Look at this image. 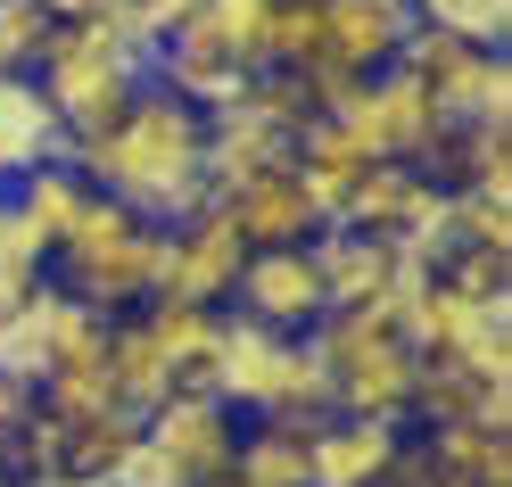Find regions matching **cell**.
Wrapping results in <instances>:
<instances>
[{"mask_svg":"<svg viewBox=\"0 0 512 487\" xmlns=\"http://www.w3.org/2000/svg\"><path fill=\"white\" fill-rule=\"evenodd\" d=\"M215 207L232 215V232H240L248 248H298V240L323 232V215L306 207V190H298V174H290V166H265V174L232 182Z\"/></svg>","mask_w":512,"mask_h":487,"instance_id":"4fadbf2b","label":"cell"},{"mask_svg":"<svg viewBox=\"0 0 512 487\" xmlns=\"http://www.w3.org/2000/svg\"><path fill=\"white\" fill-rule=\"evenodd\" d=\"M397 67L430 83V100H438L446 124H463L471 100H479V83H488V67H496V50H479L463 34H438V25H413V34L397 42Z\"/></svg>","mask_w":512,"mask_h":487,"instance_id":"5bb4252c","label":"cell"},{"mask_svg":"<svg viewBox=\"0 0 512 487\" xmlns=\"http://www.w3.org/2000/svg\"><path fill=\"white\" fill-rule=\"evenodd\" d=\"M306 347L331 372V413H372V421H405L413 430V364L422 355L380 322V306H331L306 331Z\"/></svg>","mask_w":512,"mask_h":487,"instance_id":"5b68a950","label":"cell"},{"mask_svg":"<svg viewBox=\"0 0 512 487\" xmlns=\"http://www.w3.org/2000/svg\"><path fill=\"white\" fill-rule=\"evenodd\" d=\"M116 9L133 17V25H141V42L157 50V42H166V34H174L182 17H199V0H116Z\"/></svg>","mask_w":512,"mask_h":487,"instance_id":"4dcf8cb0","label":"cell"},{"mask_svg":"<svg viewBox=\"0 0 512 487\" xmlns=\"http://www.w3.org/2000/svg\"><path fill=\"white\" fill-rule=\"evenodd\" d=\"M141 413H100V421H67V454H58V471L67 479H108L124 463V446H133Z\"/></svg>","mask_w":512,"mask_h":487,"instance_id":"d4e9b609","label":"cell"},{"mask_svg":"<svg viewBox=\"0 0 512 487\" xmlns=\"http://www.w3.org/2000/svg\"><path fill=\"white\" fill-rule=\"evenodd\" d=\"M34 281H42L34 265H9V273H0V314H9V306H17V298H25V289H34Z\"/></svg>","mask_w":512,"mask_h":487,"instance_id":"e575fe53","label":"cell"},{"mask_svg":"<svg viewBox=\"0 0 512 487\" xmlns=\"http://www.w3.org/2000/svg\"><path fill=\"white\" fill-rule=\"evenodd\" d=\"M42 42H50V9L42 0H0V75H34Z\"/></svg>","mask_w":512,"mask_h":487,"instance_id":"4316f807","label":"cell"},{"mask_svg":"<svg viewBox=\"0 0 512 487\" xmlns=\"http://www.w3.org/2000/svg\"><path fill=\"white\" fill-rule=\"evenodd\" d=\"M207 17L232 34V50L248 58L256 75L273 67V0H207Z\"/></svg>","mask_w":512,"mask_h":487,"instance_id":"83f0119b","label":"cell"},{"mask_svg":"<svg viewBox=\"0 0 512 487\" xmlns=\"http://www.w3.org/2000/svg\"><path fill=\"white\" fill-rule=\"evenodd\" d=\"M108 479H116V487H182V479H174V463H166V454H157L141 430H133V446H124V463H116Z\"/></svg>","mask_w":512,"mask_h":487,"instance_id":"f546056e","label":"cell"},{"mask_svg":"<svg viewBox=\"0 0 512 487\" xmlns=\"http://www.w3.org/2000/svg\"><path fill=\"white\" fill-rule=\"evenodd\" d=\"M42 9H50V25H83V17H108L116 0H42Z\"/></svg>","mask_w":512,"mask_h":487,"instance_id":"836d02e7","label":"cell"},{"mask_svg":"<svg viewBox=\"0 0 512 487\" xmlns=\"http://www.w3.org/2000/svg\"><path fill=\"white\" fill-rule=\"evenodd\" d=\"M413 25H438V34H463L479 50H504L512 34V0H405Z\"/></svg>","mask_w":512,"mask_h":487,"instance_id":"484cf974","label":"cell"},{"mask_svg":"<svg viewBox=\"0 0 512 487\" xmlns=\"http://www.w3.org/2000/svg\"><path fill=\"white\" fill-rule=\"evenodd\" d=\"M58 487H116V479H67V471H58Z\"/></svg>","mask_w":512,"mask_h":487,"instance_id":"d590c367","label":"cell"},{"mask_svg":"<svg viewBox=\"0 0 512 487\" xmlns=\"http://www.w3.org/2000/svg\"><path fill=\"white\" fill-rule=\"evenodd\" d=\"M157 265H166V232L91 190V207L75 215V232L50 248L42 273H58V289H75V298L100 306V314H133V306L157 298Z\"/></svg>","mask_w":512,"mask_h":487,"instance_id":"277c9868","label":"cell"},{"mask_svg":"<svg viewBox=\"0 0 512 487\" xmlns=\"http://www.w3.org/2000/svg\"><path fill=\"white\" fill-rule=\"evenodd\" d=\"M75 166H83V182L100 190V199L133 207L141 223H157V232H174V223H190L199 207H215V182H207V116L190 108V100H174L166 83H149L100 141L75 149Z\"/></svg>","mask_w":512,"mask_h":487,"instance_id":"6da1fadb","label":"cell"},{"mask_svg":"<svg viewBox=\"0 0 512 487\" xmlns=\"http://www.w3.org/2000/svg\"><path fill=\"white\" fill-rule=\"evenodd\" d=\"M248 265V240L232 232L223 207H199L190 223L166 232V265H157V298H190V306H223Z\"/></svg>","mask_w":512,"mask_h":487,"instance_id":"9c48e42d","label":"cell"},{"mask_svg":"<svg viewBox=\"0 0 512 487\" xmlns=\"http://www.w3.org/2000/svg\"><path fill=\"white\" fill-rule=\"evenodd\" d=\"M25 413H34V388H25V380H9V372H0V438H9L17 430V421Z\"/></svg>","mask_w":512,"mask_h":487,"instance_id":"d6a6232c","label":"cell"},{"mask_svg":"<svg viewBox=\"0 0 512 487\" xmlns=\"http://www.w3.org/2000/svg\"><path fill=\"white\" fill-rule=\"evenodd\" d=\"M372 166V157L356 149V133H347L339 116H306L298 133H290V174H298V190H306V207L314 215H339V199L356 190V174Z\"/></svg>","mask_w":512,"mask_h":487,"instance_id":"e0dca14e","label":"cell"},{"mask_svg":"<svg viewBox=\"0 0 512 487\" xmlns=\"http://www.w3.org/2000/svg\"><path fill=\"white\" fill-rule=\"evenodd\" d=\"M34 83L58 108V124H67V157H75L149 91V42L124 9L83 17V25H50V42L34 58Z\"/></svg>","mask_w":512,"mask_h":487,"instance_id":"7a4b0ae2","label":"cell"},{"mask_svg":"<svg viewBox=\"0 0 512 487\" xmlns=\"http://www.w3.org/2000/svg\"><path fill=\"white\" fill-rule=\"evenodd\" d=\"M306 256H314V273H323V314L331 306H372L380 289H389V273H397V248L372 240V232H347V223H323V232L306 240Z\"/></svg>","mask_w":512,"mask_h":487,"instance_id":"ac0fdd59","label":"cell"},{"mask_svg":"<svg viewBox=\"0 0 512 487\" xmlns=\"http://www.w3.org/2000/svg\"><path fill=\"white\" fill-rule=\"evenodd\" d=\"M446 289H463V298H512V256H488V248H446V265H438Z\"/></svg>","mask_w":512,"mask_h":487,"instance_id":"f1b7e54d","label":"cell"},{"mask_svg":"<svg viewBox=\"0 0 512 487\" xmlns=\"http://www.w3.org/2000/svg\"><path fill=\"white\" fill-rule=\"evenodd\" d=\"M9 207H17V223H25V240L42 248V265H50V248L75 232V215L91 207V182H83V166L75 157H50V166H34L17 190H9Z\"/></svg>","mask_w":512,"mask_h":487,"instance_id":"44dd1931","label":"cell"},{"mask_svg":"<svg viewBox=\"0 0 512 487\" xmlns=\"http://www.w3.org/2000/svg\"><path fill=\"white\" fill-rule=\"evenodd\" d=\"M488 322H512V298H463V289H446L438 273L422 281V298H413V314H405V347L413 355H463Z\"/></svg>","mask_w":512,"mask_h":487,"instance_id":"ffe728a7","label":"cell"},{"mask_svg":"<svg viewBox=\"0 0 512 487\" xmlns=\"http://www.w3.org/2000/svg\"><path fill=\"white\" fill-rule=\"evenodd\" d=\"M67 157V124L42 100L34 75H0V190H17L34 166Z\"/></svg>","mask_w":512,"mask_h":487,"instance_id":"9a60e30c","label":"cell"},{"mask_svg":"<svg viewBox=\"0 0 512 487\" xmlns=\"http://www.w3.org/2000/svg\"><path fill=\"white\" fill-rule=\"evenodd\" d=\"M232 471L248 487H306V430H290V421H248Z\"/></svg>","mask_w":512,"mask_h":487,"instance_id":"cb8c5ba5","label":"cell"},{"mask_svg":"<svg viewBox=\"0 0 512 487\" xmlns=\"http://www.w3.org/2000/svg\"><path fill=\"white\" fill-rule=\"evenodd\" d=\"M133 314H141V331L157 339V355H166L174 388H207V372H215V339H223V306L149 298V306H133Z\"/></svg>","mask_w":512,"mask_h":487,"instance_id":"d6986e66","label":"cell"},{"mask_svg":"<svg viewBox=\"0 0 512 487\" xmlns=\"http://www.w3.org/2000/svg\"><path fill=\"white\" fill-rule=\"evenodd\" d=\"M9 265H34V273H42V248L25 240V223H17V207H9V190H0V273H9Z\"/></svg>","mask_w":512,"mask_h":487,"instance_id":"1f68e13d","label":"cell"},{"mask_svg":"<svg viewBox=\"0 0 512 487\" xmlns=\"http://www.w3.org/2000/svg\"><path fill=\"white\" fill-rule=\"evenodd\" d=\"M240 430H248V421L223 405L215 388H174V397H157V405L141 413V438L174 463L182 487H199V479H215V471H232Z\"/></svg>","mask_w":512,"mask_h":487,"instance_id":"52a82bcc","label":"cell"},{"mask_svg":"<svg viewBox=\"0 0 512 487\" xmlns=\"http://www.w3.org/2000/svg\"><path fill=\"white\" fill-rule=\"evenodd\" d=\"M405 34H413L405 0H314V58H306V67L380 75V67H397V42Z\"/></svg>","mask_w":512,"mask_h":487,"instance_id":"30bf717a","label":"cell"},{"mask_svg":"<svg viewBox=\"0 0 512 487\" xmlns=\"http://www.w3.org/2000/svg\"><path fill=\"white\" fill-rule=\"evenodd\" d=\"M223 306L265 322V331H314V322H323V273H314L306 240L298 248H248V265H240Z\"/></svg>","mask_w":512,"mask_h":487,"instance_id":"8fae6325","label":"cell"},{"mask_svg":"<svg viewBox=\"0 0 512 487\" xmlns=\"http://www.w3.org/2000/svg\"><path fill=\"white\" fill-rule=\"evenodd\" d=\"M339 124L356 133V149L364 157H422L430 141H438V100H430V83L422 75H405V67H380V75H364L356 91H347V108H339Z\"/></svg>","mask_w":512,"mask_h":487,"instance_id":"ba28073f","label":"cell"},{"mask_svg":"<svg viewBox=\"0 0 512 487\" xmlns=\"http://www.w3.org/2000/svg\"><path fill=\"white\" fill-rule=\"evenodd\" d=\"M207 388L240 421H290V430H314L331 413V372L323 355L306 347V331H265L223 306V339H215V372Z\"/></svg>","mask_w":512,"mask_h":487,"instance_id":"3957f363","label":"cell"},{"mask_svg":"<svg viewBox=\"0 0 512 487\" xmlns=\"http://www.w3.org/2000/svg\"><path fill=\"white\" fill-rule=\"evenodd\" d=\"M108 322H116V314L83 306L75 289H58V281L42 273L9 314H0V372L25 380V388H42L58 364H83V355H100V347H108Z\"/></svg>","mask_w":512,"mask_h":487,"instance_id":"8992f818","label":"cell"},{"mask_svg":"<svg viewBox=\"0 0 512 487\" xmlns=\"http://www.w3.org/2000/svg\"><path fill=\"white\" fill-rule=\"evenodd\" d=\"M108 380H116L124 413H149L157 397H174V372H166V355H157V339L141 331V314L108 322Z\"/></svg>","mask_w":512,"mask_h":487,"instance_id":"7402d4cb","label":"cell"},{"mask_svg":"<svg viewBox=\"0 0 512 487\" xmlns=\"http://www.w3.org/2000/svg\"><path fill=\"white\" fill-rule=\"evenodd\" d=\"M430 190H438V182H430V174H413L405 157H372V166L356 174V190L339 199L331 223H347V232H372V240H389V248H397V240H405V223L430 207Z\"/></svg>","mask_w":512,"mask_h":487,"instance_id":"2e32d148","label":"cell"},{"mask_svg":"<svg viewBox=\"0 0 512 487\" xmlns=\"http://www.w3.org/2000/svg\"><path fill=\"white\" fill-rule=\"evenodd\" d=\"M0 487H9V454H0Z\"/></svg>","mask_w":512,"mask_h":487,"instance_id":"8d00e7d4","label":"cell"},{"mask_svg":"<svg viewBox=\"0 0 512 487\" xmlns=\"http://www.w3.org/2000/svg\"><path fill=\"white\" fill-rule=\"evenodd\" d=\"M430 454L463 487H512V430H479V421H446V430H422Z\"/></svg>","mask_w":512,"mask_h":487,"instance_id":"603a6c76","label":"cell"},{"mask_svg":"<svg viewBox=\"0 0 512 487\" xmlns=\"http://www.w3.org/2000/svg\"><path fill=\"white\" fill-rule=\"evenodd\" d=\"M405 446V421L372 413H323L306 430V487H380Z\"/></svg>","mask_w":512,"mask_h":487,"instance_id":"7c38bea8","label":"cell"}]
</instances>
